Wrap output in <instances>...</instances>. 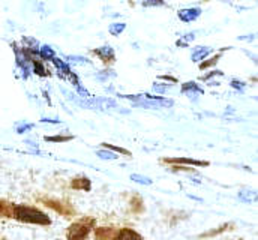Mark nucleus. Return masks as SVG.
<instances>
[{"label": "nucleus", "mask_w": 258, "mask_h": 240, "mask_svg": "<svg viewBox=\"0 0 258 240\" xmlns=\"http://www.w3.org/2000/svg\"><path fill=\"white\" fill-rule=\"evenodd\" d=\"M41 54H42L45 59H53V57H54V51H53L50 47H42V48H41Z\"/></svg>", "instance_id": "nucleus-14"}, {"label": "nucleus", "mask_w": 258, "mask_h": 240, "mask_svg": "<svg viewBox=\"0 0 258 240\" xmlns=\"http://www.w3.org/2000/svg\"><path fill=\"white\" fill-rule=\"evenodd\" d=\"M131 179L134 180V182H137V183H141V185H152V180L149 179V177H146V176H140V174H132L131 176Z\"/></svg>", "instance_id": "nucleus-13"}, {"label": "nucleus", "mask_w": 258, "mask_h": 240, "mask_svg": "<svg viewBox=\"0 0 258 240\" xmlns=\"http://www.w3.org/2000/svg\"><path fill=\"white\" fill-rule=\"evenodd\" d=\"M98 156H99L101 159H117V158H119L117 153L110 152V150H99V152H98Z\"/></svg>", "instance_id": "nucleus-11"}, {"label": "nucleus", "mask_w": 258, "mask_h": 240, "mask_svg": "<svg viewBox=\"0 0 258 240\" xmlns=\"http://www.w3.org/2000/svg\"><path fill=\"white\" fill-rule=\"evenodd\" d=\"M113 240H143V237L134 231V230H129V228H123L117 233V236Z\"/></svg>", "instance_id": "nucleus-4"}, {"label": "nucleus", "mask_w": 258, "mask_h": 240, "mask_svg": "<svg viewBox=\"0 0 258 240\" xmlns=\"http://www.w3.org/2000/svg\"><path fill=\"white\" fill-rule=\"evenodd\" d=\"M72 188L74 189H84V191H90V180L87 177H81V179H75L72 182Z\"/></svg>", "instance_id": "nucleus-7"}, {"label": "nucleus", "mask_w": 258, "mask_h": 240, "mask_svg": "<svg viewBox=\"0 0 258 240\" xmlns=\"http://www.w3.org/2000/svg\"><path fill=\"white\" fill-rule=\"evenodd\" d=\"M47 140L48 141H68V140H71V137H50Z\"/></svg>", "instance_id": "nucleus-17"}, {"label": "nucleus", "mask_w": 258, "mask_h": 240, "mask_svg": "<svg viewBox=\"0 0 258 240\" xmlns=\"http://www.w3.org/2000/svg\"><path fill=\"white\" fill-rule=\"evenodd\" d=\"M101 234H104V237L101 240L110 239V237L114 234V230H113V228H99V230L96 231V236H101Z\"/></svg>", "instance_id": "nucleus-12"}, {"label": "nucleus", "mask_w": 258, "mask_h": 240, "mask_svg": "<svg viewBox=\"0 0 258 240\" xmlns=\"http://www.w3.org/2000/svg\"><path fill=\"white\" fill-rule=\"evenodd\" d=\"M192 90L198 92V93H201V89H200L195 83H186V84L183 86V92H192Z\"/></svg>", "instance_id": "nucleus-15"}, {"label": "nucleus", "mask_w": 258, "mask_h": 240, "mask_svg": "<svg viewBox=\"0 0 258 240\" xmlns=\"http://www.w3.org/2000/svg\"><path fill=\"white\" fill-rule=\"evenodd\" d=\"M153 89H155L156 92H159V93H162V92H165V90H168V89H170V86H158V84H155V86H153Z\"/></svg>", "instance_id": "nucleus-19"}, {"label": "nucleus", "mask_w": 258, "mask_h": 240, "mask_svg": "<svg viewBox=\"0 0 258 240\" xmlns=\"http://www.w3.org/2000/svg\"><path fill=\"white\" fill-rule=\"evenodd\" d=\"M93 225H95V221L90 218L74 222L68 230V240H84L92 231Z\"/></svg>", "instance_id": "nucleus-2"}, {"label": "nucleus", "mask_w": 258, "mask_h": 240, "mask_svg": "<svg viewBox=\"0 0 258 240\" xmlns=\"http://www.w3.org/2000/svg\"><path fill=\"white\" fill-rule=\"evenodd\" d=\"M201 15V9L198 8H191V9H183L179 12V18L185 23H191L194 20H197Z\"/></svg>", "instance_id": "nucleus-3"}, {"label": "nucleus", "mask_w": 258, "mask_h": 240, "mask_svg": "<svg viewBox=\"0 0 258 240\" xmlns=\"http://www.w3.org/2000/svg\"><path fill=\"white\" fill-rule=\"evenodd\" d=\"M95 53L101 57V60H104V62H113V60H114V51H113V48H111V47H102V48H98Z\"/></svg>", "instance_id": "nucleus-6"}, {"label": "nucleus", "mask_w": 258, "mask_h": 240, "mask_svg": "<svg viewBox=\"0 0 258 240\" xmlns=\"http://www.w3.org/2000/svg\"><path fill=\"white\" fill-rule=\"evenodd\" d=\"M12 216H15L17 219H20L23 222L41 224V225L50 224V219L42 212H39L38 209L29 207V206H14V215Z\"/></svg>", "instance_id": "nucleus-1"}, {"label": "nucleus", "mask_w": 258, "mask_h": 240, "mask_svg": "<svg viewBox=\"0 0 258 240\" xmlns=\"http://www.w3.org/2000/svg\"><path fill=\"white\" fill-rule=\"evenodd\" d=\"M209 53H210V48H207V47H198V48H195V51L192 53V60L194 62H200V60L204 59Z\"/></svg>", "instance_id": "nucleus-8"}, {"label": "nucleus", "mask_w": 258, "mask_h": 240, "mask_svg": "<svg viewBox=\"0 0 258 240\" xmlns=\"http://www.w3.org/2000/svg\"><path fill=\"white\" fill-rule=\"evenodd\" d=\"M167 162H171V164H191V165H197V167H201V165H209V162H203V161H195V159H189V158H171V159H165Z\"/></svg>", "instance_id": "nucleus-5"}, {"label": "nucleus", "mask_w": 258, "mask_h": 240, "mask_svg": "<svg viewBox=\"0 0 258 240\" xmlns=\"http://www.w3.org/2000/svg\"><path fill=\"white\" fill-rule=\"evenodd\" d=\"M126 29V24L125 23H114V24H110V33L114 35V36H119L123 30Z\"/></svg>", "instance_id": "nucleus-10"}, {"label": "nucleus", "mask_w": 258, "mask_h": 240, "mask_svg": "<svg viewBox=\"0 0 258 240\" xmlns=\"http://www.w3.org/2000/svg\"><path fill=\"white\" fill-rule=\"evenodd\" d=\"M107 149H111V150H117L119 153H125V155H128L129 152L128 150H125V149H120V147H113V146H108V144H104Z\"/></svg>", "instance_id": "nucleus-18"}, {"label": "nucleus", "mask_w": 258, "mask_h": 240, "mask_svg": "<svg viewBox=\"0 0 258 240\" xmlns=\"http://www.w3.org/2000/svg\"><path fill=\"white\" fill-rule=\"evenodd\" d=\"M14 215V206L9 203L0 201V216H12Z\"/></svg>", "instance_id": "nucleus-9"}, {"label": "nucleus", "mask_w": 258, "mask_h": 240, "mask_svg": "<svg viewBox=\"0 0 258 240\" xmlns=\"http://www.w3.org/2000/svg\"><path fill=\"white\" fill-rule=\"evenodd\" d=\"M219 57H221V54L215 56L213 59H210V62H207V63H203V65L200 66V68H201V69H204V68H207V66H210V65H215V63L218 62V59H219Z\"/></svg>", "instance_id": "nucleus-16"}]
</instances>
